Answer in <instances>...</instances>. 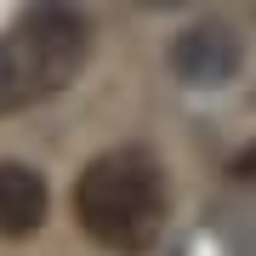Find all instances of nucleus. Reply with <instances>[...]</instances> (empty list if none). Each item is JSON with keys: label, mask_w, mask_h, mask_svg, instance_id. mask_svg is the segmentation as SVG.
<instances>
[{"label": "nucleus", "mask_w": 256, "mask_h": 256, "mask_svg": "<svg viewBox=\"0 0 256 256\" xmlns=\"http://www.w3.org/2000/svg\"><path fill=\"white\" fill-rule=\"evenodd\" d=\"M74 216L114 256L148 250L165 228V176H160L154 154L114 148V154L92 160L74 182Z\"/></svg>", "instance_id": "f257e3e1"}, {"label": "nucleus", "mask_w": 256, "mask_h": 256, "mask_svg": "<svg viewBox=\"0 0 256 256\" xmlns=\"http://www.w3.org/2000/svg\"><path fill=\"white\" fill-rule=\"evenodd\" d=\"M142 6H182V0H142Z\"/></svg>", "instance_id": "423d86ee"}, {"label": "nucleus", "mask_w": 256, "mask_h": 256, "mask_svg": "<svg viewBox=\"0 0 256 256\" xmlns=\"http://www.w3.org/2000/svg\"><path fill=\"white\" fill-rule=\"evenodd\" d=\"M46 222V176L34 165L0 160V239H28Z\"/></svg>", "instance_id": "20e7f679"}, {"label": "nucleus", "mask_w": 256, "mask_h": 256, "mask_svg": "<svg viewBox=\"0 0 256 256\" xmlns=\"http://www.w3.org/2000/svg\"><path fill=\"white\" fill-rule=\"evenodd\" d=\"M234 176H245V182H256V148H245V154L234 160Z\"/></svg>", "instance_id": "39448f33"}, {"label": "nucleus", "mask_w": 256, "mask_h": 256, "mask_svg": "<svg viewBox=\"0 0 256 256\" xmlns=\"http://www.w3.org/2000/svg\"><path fill=\"white\" fill-rule=\"evenodd\" d=\"M86 12L74 0H34L0 40V114L57 97L86 63Z\"/></svg>", "instance_id": "f03ea898"}, {"label": "nucleus", "mask_w": 256, "mask_h": 256, "mask_svg": "<svg viewBox=\"0 0 256 256\" xmlns=\"http://www.w3.org/2000/svg\"><path fill=\"white\" fill-rule=\"evenodd\" d=\"M171 68L188 86H228L239 74V34L228 23H194L188 34H176Z\"/></svg>", "instance_id": "7ed1b4c3"}]
</instances>
